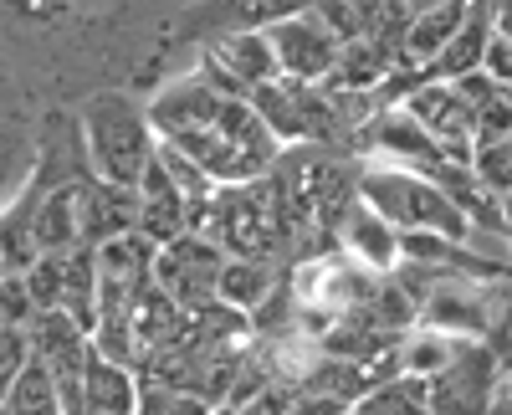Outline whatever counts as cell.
I'll return each instance as SVG.
<instances>
[{"label":"cell","mask_w":512,"mask_h":415,"mask_svg":"<svg viewBox=\"0 0 512 415\" xmlns=\"http://www.w3.org/2000/svg\"><path fill=\"white\" fill-rule=\"evenodd\" d=\"M82 149H88V175L108 185L139 190L149 159L159 154V134L144 103L123 98V93H98L82 103Z\"/></svg>","instance_id":"1"},{"label":"cell","mask_w":512,"mask_h":415,"mask_svg":"<svg viewBox=\"0 0 512 415\" xmlns=\"http://www.w3.org/2000/svg\"><path fill=\"white\" fill-rule=\"evenodd\" d=\"M359 200L374 205L384 221H395L405 236L410 231H431V236H451V241L472 236V221L461 216V205L431 175L405 170V164H390V159L359 164Z\"/></svg>","instance_id":"2"},{"label":"cell","mask_w":512,"mask_h":415,"mask_svg":"<svg viewBox=\"0 0 512 415\" xmlns=\"http://www.w3.org/2000/svg\"><path fill=\"white\" fill-rule=\"evenodd\" d=\"M497 385H502V359L492 354V344L487 339H461L456 359L420 390H425L431 415H487Z\"/></svg>","instance_id":"3"},{"label":"cell","mask_w":512,"mask_h":415,"mask_svg":"<svg viewBox=\"0 0 512 415\" xmlns=\"http://www.w3.org/2000/svg\"><path fill=\"white\" fill-rule=\"evenodd\" d=\"M226 246H216L205 231H190L180 241L159 246L154 257V282L175 298L185 313H200L216 303V282H221V267H226Z\"/></svg>","instance_id":"4"},{"label":"cell","mask_w":512,"mask_h":415,"mask_svg":"<svg viewBox=\"0 0 512 415\" xmlns=\"http://www.w3.org/2000/svg\"><path fill=\"white\" fill-rule=\"evenodd\" d=\"M267 36H272L282 77H292V82H328L338 57H344V36H338L318 11H297L287 21H272Z\"/></svg>","instance_id":"5"},{"label":"cell","mask_w":512,"mask_h":415,"mask_svg":"<svg viewBox=\"0 0 512 415\" xmlns=\"http://www.w3.org/2000/svg\"><path fill=\"white\" fill-rule=\"evenodd\" d=\"M200 72L231 98H251L256 88H267V82L282 77L267 31H226V36H216V47L205 52Z\"/></svg>","instance_id":"6"},{"label":"cell","mask_w":512,"mask_h":415,"mask_svg":"<svg viewBox=\"0 0 512 415\" xmlns=\"http://www.w3.org/2000/svg\"><path fill=\"white\" fill-rule=\"evenodd\" d=\"M405 108H410V118L420 123V129L446 149V159L472 164V154H477V113H472V103L461 98L456 82L425 77L420 88L405 98Z\"/></svg>","instance_id":"7"},{"label":"cell","mask_w":512,"mask_h":415,"mask_svg":"<svg viewBox=\"0 0 512 415\" xmlns=\"http://www.w3.org/2000/svg\"><path fill=\"white\" fill-rule=\"evenodd\" d=\"M333 241H338V252H344L349 262H359L374 277H390V272L405 267V231L395 221H384L374 205H364V200H354L344 211Z\"/></svg>","instance_id":"8"},{"label":"cell","mask_w":512,"mask_h":415,"mask_svg":"<svg viewBox=\"0 0 512 415\" xmlns=\"http://www.w3.org/2000/svg\"><path fill=\"white\" fill-rule=\"evenodd\" d=\"M231 93H221L205 72H190L180 82L159 88V98L149 103V118H154V134L159 139H180V134H195V129H210L221 118Z\"/></svg>","instance_id":"9"},{"label":"cell","mask_w":512,"mask_h":415,"mask_svg":"<svg viewBox=\"0 0 512 415\" xmlns=\"http://www.w3.org/2000/svg\"><path fill=\"white\" fill-rule=\"evenodd\" d=\"M195 231V205L185 200V190L175 185V175L164 170V159L154 154L149 170L139 180V236L154 246H169Z\"/></svg>","instance_id":"10"},{"label":"cell","mask_w":512,"mask_h":415,"mask_svg":"<svg viewBox=\"0 0 512 415\" xmlns=\"http://www.w3.org/2000/svg\"><path fill=\"white\" fill-rule=\"evenodd\" d=\"M364 134H369V149H374L379 159L405 164V170H436V164L446 159V149L410 118L405 103H384V108L364 123Z\"/></svg>","instance_id":"11"},{"label":"cell","mask_w":512,"mask_h":415,"mask_svg":"<svg viewBox=\"0 0 512 415\" xmlns=\"http://www.w3.org/2000/svg\"><path fill=\"white\" fill-rule=\"evenodd\" d=\"M128 231H139V190L88 175L82 180V246H108Z\"/></svg>","instance_id":"12"},{"label":"cell","mask_w":512,"mask_h":415,"mask_svg":"<svg viewBox=\"0 0 512 415\" xmlns=\"http://www.w3.org/2000/svg\"><path fill=\"white\" fill-rule=\"evenodd\" d=\"M466 6H472V0H441V6L410 11V21L400 31V67H415L420 77L431 72V62L446 52V41L466 21Z\"/></svg>","instance_id":"13"},{"label":"cell","mask_w":512,"mask_h":415,"mask_svg":"<svg viewBox=\"0 0 512 415\" xmlns=\"http://www.w3.org/2000/svg\"><path fill=\"white\" fill-rule=\"evenodd\" d=\"M492 31H497V0H472V6H466V21L456 26V36L446 41V52L431 62V72H425V77L456 82V77H466V72H482V57H487Z\"/></svg>","instance_id":"14"},{"label":"cell","mask_w":512,"mask_h":415,"mask_svg":"<svg viewBox=\"0 0 512 415\" xmlns=\"http://www.w3.org/2000/svg\"><path fill=\"white\" fill-rule=\"evenodd\" d=\"M456 349H461L456 334H446V328H436V323H415V328H405V334H400V344L390 354V369H395V380L431 385L441 369L456 359Z\"/></svg>","instance_id":"15"},{"label":"cell","mask_w":512,"mask_h":415,"mask_svg":"<svg viewBox=\"0 0 512 415\" xmlns=\"http://www.w3.org/2000/svg\"><path fill=\"white\" fill-rule=\"evenodd\" d=\"M82 246V180H52L36 200V252Z\"/></svg>","instance_id":"16"},{"label":"cell","mask_w":512,"mask_h":415,"mask_svg":"<svg viewBox=\"0 0 512 415\" xmlns=\"http://www.w3.org/2000/svg\"><path fill=\"white\" fill-rule=\"evenodd\" d=\"M139 390H144V380H139L134 364H118V359L93 349L88 375H82V410L88 415H134Z\"/></svg>","instance_id":"17"},{"label":"cell","mask_w":512,"mask_h":415,"mask_svg":"<svg viewBox=\"0 0 512 415\" xmlns=\"http://www.w3.org/2000/svg\"><path fill=\"white\" fill-rule=\"evenodd\" d=\"M272 298H277V267L267 257H226L221 282H216V303L256 318Z\"/></svg>","instance_id":"18"},{"label":"cell","mask_w":512,"mask_h":415,"mask_svg":"<svg viewBox=\"0 0 512 415\" xmlns=\"http://www.w3.org/2000/svg\"><path fill=\"white\" fill-rule=\"evenodd\" d=\"M0 405H6V415H67L62 385H57V375L41 359L26 364V375L11 385V395L0 400Z\"/></svg>","instance_id":"19"},{"label":"cell","mask_w":512,"mask_h":415,"mask_svg":"<svg viewBox=\"0 0 512 415\" xmlns=\"http://www.w3.org/2000/svg\"><path fill=\"white\" fill-rule=\"evenodd\" d=\"M134 415H216V400L180 390V385H164V380H144Z\"/></svg>","instance_id":"20"},{"label":"cell","mask_w":512,"mask_h":415,"mask_svg":"<svg viewBox=\"0 0 512 415\" xmlns=\"http://www.w3.org/2000/svg\"><path fill=\"white\" fill-rule=\"evenodd\" d=\"M31 328H11V323H0V400L11 395V385L26 375V364H31Z\"/></svg>","instance_id":"21"},{"label":"cell","mask_w":512,"mask_h":415,"mask_svg":"<svg viewBox=\"0 0 512 415\" xmlns=\"http://www.w3.org/2000/svg\"><path fill=\"white\" fill-rule=\"evenodd\" d=\"M472 170H477V180H482L492 195H512V139L482 144V149L472 154Z\"/></svg>","instance_id":"22"},{"label":"cell","mask_w":512,"mask_h":415,"mask_svg":"<svg viewBox=\"0 0 512 415\" xmlns=\"http://www.w3.org/2000/svg\"><path fill=\"white\" fill-rule=\"evenodd\" d=\"M512 139V93H497L492 103L477 108V149Z\"/></svg>","instance_id":"23"},{"label":"cell","mask_w":512,"mask_h":415,"mask_svg":"<svg viewBox=\"0 0 512 415\" xmlns=\"http://www.w3.org/2000/svg\"><path fill=\"white\" fill-rule=\"evenodd\" d=\"M482 72H487L492 82H502V88H512V36H507V31H492L487 57H482Z\"/></svg>","instance_id":"24"},{"label":"cell","mask_w":512,"mask_h":415,"mask_svg":"<svg viewBox=\"0 0 512 415\" xmlns=\"http://www.w3.org/2000/svg\"><path fill=\"white\" fill-rule=\"evenodd\" d=\"M487 415H512V375H502V385H497V395H492Z\"/></svg>","instance_id":"25"},{"label":"cell","mask_w":512,"mask_h":415,"mask_svg":"<svg viewBox=\"0 0 512 415\" xmlns=\"http://www.w3.org/2000/svg\"><path fill=\"white\" fill-rule=\"evenodd\" d=\"M502 226H507V257H512V195H502Z\"/></svg>","instance_id":"26"},{"label":"cell","mask_w":512,"mask_h":415,"mask_svg":"<svg viewBox=\"0 0 512 415\" xmlns=\"http://www.w3.org/2000/svg\"><path fill=\"white\" fill-rule=\"evenodd\" d=\"M6 277H11V262H6V252H0V287H6Z\"/></svg>","instance_id":"27"},{"label":"cell","mask_w":512,"mask_h":415,"mask_svg":"<svg viewBox=\"0 0 512 415\" xmlns=\"http://www.w3.org/2000/svg\"><path fill=\"white\" fill-rule=\"evenodd\" d=\"M6 200H11V195H6V190H0V211H6Z\"/></svg>","instance_id":"28"},{"label":"cell","mask_w":512,"mask_h":415,"mask_svg":"<svg viewBox=\"0 0 512 415\" xmlns=\"http://www.w3.org/2000/svg\"><path fill=\"white\" fill-rule=\"evenodd\" d=\"M507 93H512V88H507Z\"/></svg>","instance_id":"29"}]
</instances>
